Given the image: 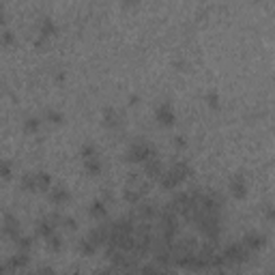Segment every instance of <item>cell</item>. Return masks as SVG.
I'll return each mask as SVG.
<instances>
[{"label": "cell", "mask_w": 275, "mask_h": 275, "mask_svg": "<svg viewBox=\"0 0 275 275\" xmlns=\"http://www.w3.org/2000/svg\"><path fill=\"white\" fill-rule=\"evenodd\" d=\"M2 41H4V43H11V41H13V32H11V30H4Z\"/></svg>", "instance_id": "cell-31"}, {"label": "cell", "mask_w": 275, "mask_h": 275, "mask_svg": "<svg viewBox=\"0 0 275 275\" xmlns=\"http://www.w3.org/2000/svg\"><path fill=\"white\" fill-rule=\"evenodd\" d=\"M48 245H50V250H54V252L60 250V245H62V243H60V236H58V234L50 236V238H48Z\"/></svg>", "instance_id": "cell-23"}, {"label": "cell", "mask_w": 275, "mask_h": 275, "mask_svg": "<svg viewBox=\"0 0 275 275\" xmlns=\"http://www.w3.org/2000/svg\"><path fill=\"white\" fill-rule=\"evenodd\" d=\"M37 234L43 236V238H50V236H54L56 234V224L50 220V217H46V220H41L37 224Z\"/></svg>", "instance_id": "cell-12"}, {"label": "cell", "mask_w": 275, "mask_h": 275, "mask_svg": "<svg viewBox=\"0 0 275 275\" xmlns=\"http://www.w3.org/2000/svg\"><path fill=\"white\" fill-rule=\"evenodd\" d=\"M241 243L248 248L250 252H256L260 248H264V243H266V236L264 234H260V232H248L243 238H241Z\"/></svg>", "instance_id": "cell-7"}, {"label": "cell", "mask_w": 275, "mask_h": 275, "mask_svg": "<svg viewBox=\"0 0 275 275\" xmlns=\"http://www.w3.org/2000/svg\"><path fill=\"white\" fill-rule=\"evenodd\" d=\"M132 215L136 217V222H153L155 217H159V211L153 202H140V204H136Z\"/></svg>", "instance_id": "cell-5"}, {"label": "cell", "mask_w": 275, "mask_h": 275, "mask_svg": "<svg viewBox=\"0 0 275 275\" xmlns=\"http://www.w3.org/2000/svg\"><path fill=\"white\" fill-rule=\"evenodd\" d=\"M84 168L88 174H99L101 172V162L99 157H90V159H84Z\"/></svg>", "instance_id": "cell-17"}, {"label": "cell", "mask_w": 275, "mask_h": 275, "mask_svg": "<svg viewBox=\"0 0 275 275\" xmlns=\"http://www.w3.org/2000/svg\"><path fill=\"white\" fill-rule=\"evenodd\" d=\"M148 192V187L146 185H142V183H138V178H132V183L127 185V190H125V200L129 202V204H140L142 202V198H144V194Z\"/></svg>", "instance_id": "cell-4"}, {"label": "cell", "mask_w": 275, "mask_h": 275, "mask_svg": "<svg viewBox=\"0 0 275 275\" xmlns=\"http://www.w3.org/2000/svg\"><path fill=\"white\" fill-rule=\"evenodd\" d=\"M264 275H275V273H273V271H269V273H264Z\"/></svg>", "instance_id": "cell-33"}, {"label": "cell", "mask_w": 275, "mask_h": 275, "mask_svg": "<svg viewBox=\"0 0 275 275\" xmlns=\"http://www.w3.org/2000/svg\"><path fill=\"white\" fill-rule=\"evenodd\" d=\"M82 155H84V159H90V157H97V150H95L92 144H86V146L82 148Z\"/></svg>", "instance_id": "cell-24"}, {"label": "cell", "mask_w": 275, "mask_h": 275, "mask_svg": "<svg viewBox=\"0 0 275 275\" xmlns=\"http://www.w3.org/2000/svg\"><path fill=\"white\" fill-rule=\"evenodd\" d=\"M62 226H64V228H69V230H74V228L78 226V224H76L74 217H62Z\"/></svg>", "instance_id": "cell-27"}, {"label": "cell", "mask_w": 275, "mask_h": 275, "mask_svg": "<svg viewBox=\"0 0 275 275\" xmlns=\"http://www.w3.org/2000/svg\"><path fill=\"white\" fill-rule=\"evenodd\" d=\"M54 32H56V24L52 22V18H43V20H41V30H39L41 39H48V37H52Z\"/></svg>", "instance_id": "cell-15"}, {"label": "cell", "mask_w": 275, "mask_h": 275, "mask_svg": "<svg viewBox=\"0 0 275 275\" xmlns=\"http://www.w3.org/2000/svg\"><path fill=\"white\" fill-rule=\"evenodd\" d=\"M190 174H192L190 166H187L185 162H176V164H172L170 168L164 172V176L159 178V183H162L164 190H176V187L183 183Z\"/></svg>", "instance_id": "cell-1"}, {"label": "cell", "mask_w": 275, "mask_h": 275, "mask_svg": "<svg viewBox=\"0 0 275 275\" xmlns=\"http://www.w3.org/2000/svg\"><path fill=\"white\" fill-rule=\"evenodd\" d=\"M110 230H112V224H99V226H95L88 232V238L97 245V248L108 245V241H110Z\"/></svg>", "instance_id": "cell-6"}, {"label": "cell", "mask_w": 275, "mask_h": 275, "mask_svg": "<svg viewBox=\"0 0 275 275\" xmlns=\"http://www.w3.org/2000/svg\"><path fill=\"white\" fill-rule=\"evenodd\" d=\"M176 146H185V140H183V138H180V136L176 138Z\"/></svg>", "instance_id": "cell-32"}, {"label": "cell", "mask_w": 275, "mask_h": 275, "mask_svg": "<svg viewBox=\"0 0 275 275\" xmlns=\"http://www.w3.org/2000/svg\"><path fill=\"white\" fill-rule=\"evenodd\" d=\"M50 200H52L54 204H64V202L69 200V192L64 190V187H52V190H50Z\"/></svg>", "instance_id": "cell-13"}, {"label": "cell", "mask_w": 275, "mask_h": 275, "mask_svg": "<svg viewBox=\"0 0 275 275\" xmlns=\"http://www.w3.org/2000/svg\"><path fill=\"white\" fill-rule=\"evenodd\" d=\"M37 127H39V118H26V122H24V129L26 132H37Z\"/></svg>", "instance_id": "cell-22"}, {"label": "cell", "mask_w": 275, "mask_h": 275, "mask_svg": "<svg viewBox=\"0 0 275 275\" xmlns=\"http://www.w3.org/2000/svg\"><path fill=\"white\" fill-rule=\"evenodd\" d=\"M144 170H146V176L148 178H155V180H159L164 176V164H162V159L159 157H150L146 164H144Z\"/></svg>", "instance_id": "cell-8"}, {"label": "cell", "mask_w": 275, "mask_h": 275, "mask_svg": "<svg viewBox=\"0 0 275 275\" xmlns=\"http://www.w3.org/2000/svg\"><path fill=\"white\" fill-rule=\"evenodd\" d=\"M264 213H266V217H269V220L275 222V208H273V206H266V208H264Z\"/></svg>", "instance_id": "cell-30"}, {"label": "cell", "mask_w": 275, "mask_h": 275, "mask_svg": "<svg viewBox=\"0 0 275 275\" xmlns=\"http://www.w3.org/2000/svg\"><path fill=\"white\" fill-rule=\"evenodd\" d=\"M150 157H155V150L146 140L132 142V146H129V150H127V159L132 164H146Z\"/></svg>", "instance_id": "cell-3"}, {"label": "cell", "mask_w": 275, "mask_h": 275, "mask_svg": "<svg viewBox=\"0 0 275 275\" xmlns=\"http://www.w3.org/2000/svg\"><path fill=\"white\" fill-rule=\"evenodd\" d=\"M16 241V245H18V252H28L30 250V245H32V238L30 236H18V238H13Z\"/></svg>", "instance_id": "cell-21"}, {"label": "cell", "mask_w": 275, "mask_h": 275, "mask_svg": "<svg viewBox=\"0 0 275 275\" xmlns=\"http://www.w3.org/2000/svg\"><path fill=\"white\" fill-rule=\"evenodd\" d=\"M104 125H106V127H110V129H114V127H118V125H120V116L116 114V110L108 108V110L104 112Z\"/></svg>", "instance_id": "cell-14"}, {"label": "cell", "mask_w": 275, "mask_h": 275, "mask_svg": "<svg viewBox=\"0 0 275 275\" xmlns=\"http://www.w3.org/2000/svg\"><path fill=\"white\" fill-rule=\"evenodd\" d=\"M0 172H2V176H4V178H9V176H11V164L6 162V159H2V164H0Z\"/></svg>", "instance_id": "cell-25"}, {"label": "cell", "mask_w": 275, "mask_h": 275, "mask_svg": "<svg viewBox=\"0 0 275 275\" xmlns=\"http://www.w3.org/2000/svg\"><path fill=\"white\" fill-rule=\"evenodd\" d=\"M37 187L39 190H50L52 187V176L48 172H37Z\"/></svg>", "instance_id": "cell-20"}, {"label": "cell", "mask_w": 275, "mask_h": 275, "mask_svg": "<svg viewBox=\"0 0 275 275\" xmlns=\"http://www.w3.org/2000/svg\"><path fill=\"white\" fill-rule=\"evenodd\" d=\"M230 192H232V196H236V198H243L245 194H248V180H245L243 174L232 176V180H230Z\"/></svg>", "instance_id": "cell-10"}, {"label": "cell", "mask_w": 275, "mask_h": 275, "mask_svg": "<svg viewBox=\"0 0 275 275\" xmlns=\"http://www.w3.org/2000/svg\"><path fill=\"white\" fill-rule=\"evenodd\" d=\"M2 232L11 238H18L20 236V222L13 217L11 213L4 215V226H2Z\"/></svg>", "instance_id": "cell-11"}, {"label": "cell", "mask_w": 275, "mask_h": 275, "mask_svg": "<svg viewBox=\"0 0 275 275\" xmlns=\"http://www.w3.org/2000/svg\"><path fill=\"white\" fill-rule=\"evenodd\" d=\"M90 215L95 217V220H104L106 217V204L101 200H97V202H92V206H90Z\"/></svg>", "instance_id": "cell-19"}, {"label": "cell", "mask_w": 275, "mask_h": 275, "mask_svg": "<svg viewBox=\"0 0 275 275\" xmlns=\"http://www.w3.org/2000/svg\"><path fill=\"white\" fill-rule=\"evenodd\" d=\"M222 256H224V266H230V264H241V262H248L252 252L245 248V245L238 241V243H230L222 250Z\"/></svg>", "instance_id": "cell-2"}, {"label": "cell", "mask_w": 275, "mask_h": 275, "mask_svg": "<svg viewBox=\"0 0 275 275\" xmlns=\"http://www.w3.org/2000/svg\"><path fill=\"white\" fill-rule=\"evenodd\" d=\"M155 118L162 122V125H172V122H174V110H172V106L168 104V101L162 104V106H157Z\"/></svg>", "instance_id": "cell-9"}, {"label": "cell", "mask_w": 275, "mask_h": 275, "mask_svg": "<svg viewBox=\"0 0 275 275\" xmlns=\"http://www.w3.org/2000/svg\"><path fill=\"white\" fill-rule=\"evenodd\" d=\"M22 190H26V192L39 190L37 187V172H28V174L22 176Z\"/></svg>", "instance_id": "cell-16"}, {"label": "cell", "mask_w": 275, "mask_h": 275, "mask_svg": "<svg viewBox=\"0 0 275 275\" xmlns=\"http://www.w3.org/2000/svg\"><path fill=\"white\" fill-rule=\"evenodd\" d=\"M80 252H82V254H88V256H90V254H95V252H97V245L92 243L88 236H84L82 241H80Z\"/></svg>", "instance_id": "cell-18"}, {"label": "cell", "mask_w": 275, "mask_h": 275, "mask_svg": "<svg viewBox=\"0 0 275 275\" xmlns=\"http://www.w3.org/2000/svg\"><path fill=\"white\" fill-rule=\"evenodd\" d=\"M48 118L54 120V122H60V120H62V114L56 112V110H50V112H48Z\"/></svg>", "instance_id": "cell-28"}, {"label": "cell", "mask_w": 275, "mask_h": 275, "mask_svg": "<svg viewBox=\"0 0 275 275\" xmlns=\"http://www.w3.org/2000/svg\"><path fill=\"white\" fill-rule=\"evenodd\" d=\"M206 101H208V106H211V108H217V95H215V92H208Z\"/></svg>", "instance_id": "cell-29"}, {"label": "cell", "mask_w": 275, "mask_h": 275, "mask_svg": "<svg viewBox=\"0 0 275 275\" xmlns=\"http://www.w3.org/2000/svg\"><path fill=\"white\" fill-rule=\"evenodd\" d=\"M30 275H56V271L52 269V266H41V269H37V271L30 273Z\"/></svg>", "instance_id": "cell-26"}]
</instances>
